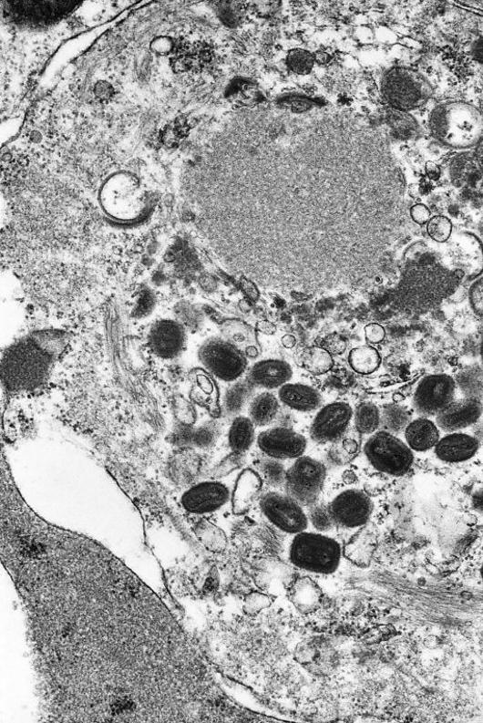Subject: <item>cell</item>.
Instances as JSON below:
<instances>
[{"mask_svg": "<svg viewBox=\"0 0 483 723\" xmlns=\"http://www.w3.org/2000/svg\"><path fill=\"white\" fill-rule=\"evenodd\" d=\"M480 448V441L464 433H448L435 448L437 458L449 464H458L472 460Z\"/></svg>", "mask_w": 483, "mask_h": 723, "instance_id": "ac0fdd59", "label": "cell"}, {"mask_svg": "<svg viewBox=\"0 0 483 723\" xmlns=\"http://www.w3.org/2000/svg\"><path fill=\"white\" fill-rule=\"evenodd\" d=\"M389 123L396 137L400 139H411L419 132V126L416 119L409 114L395 110L389 115Z\"/></svg>", "mask_w": 483, "mask_h": 723, "instance_id": "4dcf8cb0", "label": "cell"}, {"mask_svg": "<svg viewBox=\"0 0 483 723\" xmlns=\"http://www.w3.org/2000/svg\"><path fill=\"white\" fill-rule=\"evenodd\" d=\"M277 396L281 404L293 411L311 413L324 407L321 393L305 384H285L278 389Z\"/></svg>", "mask_w": 483, "mask_h": 723, "instance_id": "d6986e66", "label": "cell"}, {"mask_svg": "<svg viewBox=\"0 0 483 723\" xmlns=\"http://www.w3.org/2000/svg\"><path fill=\"white\" fill-rule=\"evenodd\" d=\"M456 384L465 397L483 400V377H478L475 372H465Z\"/></svg>", "mask_w": 483, "mask_h": 723, "instance_id": "d6a6232c", "label": "cell"}, {"mask_svg": "<svg viewBox=\"0 0 483 723\" xmlns=\"http://www.w3.org/2000/svg\"><path fill=\"white\" fill-rule=\"evenodd\" d=\"M477 160L480 169L483 170V139L478 145L477 149Z\"/></svg>", "mask_w": 483, "mask_h": 723, "instance_id": "bcb514c9", "label": "cell"}, {"mask_svg": "<svg viewBox=\"0 0 483 723\" xmlns=\"http://www.w3.org/2000/svg\"><path fill=\"white\" fill-rule=\"evenodd\" d=\"M471 53L477 62L483 64V37L473 44Z\"/></svg>", "mask_w": 483, "mask_h": 723, "instance_id": "ee69618b", "label": "cell"}, {"mask_svg": "<svg viewBox=\"0 0 483 723\" xmlns=\"http://www.w3.org/2000/svg\"><path fill=\"white\" fill-rule=\"evenodd\" d=\"M360 436L355 429H354V432L348 431L343 439L333 444L328 454V460L337 466L350 463L356 458L360 450L361 442L360 439H358Z\"/></svg>", "mask_w": 483, "mask_h": 723, "instance_id": "4316f807", "label": "cell"}, {"mask_svg": "<svg viewBox=\"0 0 483 723\" xmlns=\"http://www.w3.org/2000/svg\"><path fill=\"white\" fill-rule=\"evenodd\" d=\"M263 480L255 469H245L239 472L232 487L231 506L235 514L250 511L259 497Z\"/></svg>", "mask_w": 483, "mask_h": 723, "instance_id": "ffe728a7", "label": "cell"}, {"mask_svg": "<svg viewBox=\"0 0 483 723\" xmlns=\"http://www.w3.org/2000/svg\"><path fill=\"white\" fill-rule=\"evenodd\" d=\"M257 330L266 336H272L277 332V327L271 321L262 320L257 324Z\"/></svg>", "mask_w": 483, "mask_h": 723, "instance_id": "b9f144b4", "label": "cell"}, {"mask_svg": "<svg viewBox=\"0 0 483 723\" xmlns=\"http://www.w3.org/2000/svg\"><path fill=\"white\" fill-rule=\"evenodd\" d=\"M354 424L361 436H371L381 429L382 410L372 401H362L355 408Z\"/></svg>", "mask_w": 483, "mask_h": 723, "instance_id": "d4e9b609", "label": "cell"}, {"mask_svg": "<svg viewBox=\"0 0 483 723\" xmlns=\"http://www.w3.org/2000/svg\"><path fill=\"white\" fill-rule=\"evenodd\" d=\"M301 363L314 377L328 373L334 366L333 355L326 347L318 346L305 347L301 355Z\"/></svg>", "mask_w": 483, "mask_h": 723, "instance_id": "484cf974", "label": "cell"}, {"mask_svg": "<svg viewBox=\"0 0 483 723\" xmlns=\"http://www.w3.org/2000/svg\"><path fill=\"white\" fill-rule=\"evenodd\" d=\"M426 232L436 243H446L452 234V223L447 217H434L426 223Z\"/></svg>", "mask_w": 483, "mask_h": 723, "instance_id": "836d02e7", "label": "cell"}, {"mask_svg": "<svg viewBox=\"0 0 483 723\" xmlns=\"http://www.w3.org/2000/svg\"><path fill=\"white\" fill-rule=\"evenodd\" d=\"M327 504L336 530L346 539L369 522L374 511L371 498L355 488L339 491Z\"/></svg>", "mask_w": 483, "mask_h": 723, "instance_id": "52a82bcc", "label": "cell"}, {"mask_svg": "<svg viewBox=\"0 0 483 723\" xmlns=\"http://www.w3.org/2000/svg\"><path fill=\"white\" fill-rule=\"evenodd\" d=\"M262 477L263 483L274 489H284L288 468L283 461L268 458L262 454L258 460L255 469Z\"/></svg>", "mask_w": 483, "mask_h": 723, "instance_id": "f1b7e54d", "label": "cell"}, {"mask_svg": "<svg viewBox=\"0 0 483 723\" xmlns=\"http://www.w3.org/2000/svg\"><path fill=\"white\" fill-rule=\"evenodd\" d=\"M439 429L433 420L419 417L406 428V442L413 451L424 452L435 449L441 439Z\"/></svg>", "mask_w": 483, "mask_h": 723, "instance_id": "44dd1931", "label": "cell"}, {"mask_svg": "<svg viewBox=\"0 0 483 723\" xmlns=\"http://www.w3.org/2000/svg\"><path fill=\"white\" fill-rule=\"evenodd\" d=\"M2 557L22 601L48 718L190 720L186 638L114 554L24 506L2 524Z\"/></svg>", "mask_w": 483, "mask_h": 723, "instance_id": "6da1fadb", "label": "cell"}, {"mask_svg": "<svg viewBox=\"0 0 483 723\" xmlns=\"http://www.w3.org/2000/svg\"><path fill=\"white\" fill-rule=\"evenodd\" d=\"M479 354H480L481 365L483 367V336L480 341Z\"/></svg>", "mask_w": 483, "mask_h": 723, "instance_id": "681fc988", "label": "cell"}, {"mask_svg": "<svg viewBox=\"0 0 483 723\" xmlns=\"http://www.w3.org/2000/svg\"><path fill=\"white\" fill-rule=\"evenodd\" d=\"M456 388L457 384L449 375H427L416 389L414 409L420 417H437L453 403Z\"/></svg>", "mask_w": 483, "mask_h": 723, "instance_id": "8fae6325", "label": "cell"}, {"mask_svg": "<svg viewBox=\"0 0 483 723\" xmlns=\"http://www.w3.org/2000/svg\"><path fill=\"white\" fill-rule=\"evenodd\" d=\"M429 129L437 140L449 148L469 149L483 139V116L468 103L445 102L429 117Z\"/></svg>", "mask_w": 483, "mask_h": 723, "instance_id": "3957f363", "label": "cell"}, {"mask_svg": "<svg viewBox=\"0 0 483 723\" xmlns=\"http://www.w3.org/2000/svg\"><path fill=\"white\" fill-rule=\"evenodd\" d=\"M256 389L248 378H241L231 383L222 399L224 415L231 418L242 415L246 408H249Z\"/></svg>", "mask_w": 483, "mask_h": 723, "instance_id": "7402d4cb", "label": "cell"}, {"mask_svg": "<svg viewBox=\"0 0 483 723\" xmlns=\"http://www.w3.org/2000/svg\"><path fill=\"white\" fill-rule=\"evenodd\" d=\"M259 506L264 520L290 537L310 530L307 508L286 493L266 492L261 497Z\"/></svg>", "mask_w": 483, "mask_h": 723, "instance_id": "30bf717a", "label": "cell"}, {"mask_svg": "<svg viewBox=\"0 0 483 723\" xmlns=\"http://www.w3.org/2000/svg\"><path fill=\"white\" fill-rule=\"evenodd\" d=\"M472 507L474 511L483 516V489L478 490L472 496Z\"/></svg>", "mask_w": 483, "mask_h": 723, "instance_id": "60d3db41", "label": "cell"}, {"mask_svg": "<svg viewBox=\"0 0 483 723\" xmlns=\"http://www.w3.org/2000/svg\"><path fill=\"white\" fill-rule=\"evenodd\" d=\"M281 405L276 394L265 390L254 396L248 408V414L256 427H267L277 418Z\"/></svg>", "mask_w": 483, "mask_h": 723, "instance_id": "603a6c76", "label": "cell"}, {"mask_svg": "<svg viewBox=\"0 0 483 723\" xmlns=\"http://www.w3.org/2000/svg\"><path fill=\"white\" fill-rule=\"evenodd\" d=\"M232 489L223 480L202 481L181 497L184 511L193 515H210L231 504Z\"/></svg>", "mask_w": 483, "mask_h": 723, "instance_id": "4fadbf2b", "label": "cell"}, {"mask_svg": "<svg viewBox=\"0 0 483 723\" xmlns=\"http://www.w3.org/2000/svg\"><path fill=\"white\" fill-rule=\"evenodd\" d=\"M469 302L473 311L483 318V277L472 284L469 290Z\"/></svg>", "mask_w": 483, "mask_h": 723, "instance_id": "d590c367", "label": "cell"}, {"mask_svg": "<svg viewBox=\"0 0 483 723\" xmlns=\"http://www.w3.org/2000/svg\"><path fill=\"white\" fill-rule=\"evenodd\" d=\"M480 575H481V578H482V580H483V565H482V567H481V569H480Z\"/></svg>", "mask_w": 483, "mask_h": 723, "instance_id": "f907efd6", "label": "cell"}, {"mask_svg": "<svg viewBox=\"0 0 483 723\" xmlns=\"http://www.w3.org/2000/svg\"><path fill=\"white\" fill-rule=\"evenodd\" d=\"M287 64L293 72L306 74L313 67V57L308 51L296 49L289 53Z\"/></svg>", "mask_w": 483, "mask_h": 723, "instance_id": "e575fe53", "label": "cell"}, {"mask_svg": "<svg viewBox=\"0 0 483 723\" xmlns=\"http://www.w3.org/2000/svg\"><path fill=\"white\" fill-rule=\"evenodd\" d=\"M365 338L372 344H379L385 338V329L378 324H370L365 328Z\"/></svg>", "mask_w": 483, "mask_h": 723, "instance_id": "8d00e7d4", "label": "cell"}, {"mask_svg": "<svg viewBox=\"0 0 483 723\" xmlns=\"http://www.w3.org/2000/svg\"><path fill=\"white\" fill-rule=\"evenodd\" d=\"M355 408L344 400L322 407L312 420L310 438L317 444H334L351 430Z\"/></svg>", "mask_w": 483, "mask_h": 723, "instance_id": "7c38bea8", "label": "cell"}, {"mask_svg": "<svg viewBox=\"0 0 483 723\" xmlns=\"http://www.w3.org/2000/svg\"><path fill=\"white\" fill-rule=\"evenodd\" d=\"M256 439V425L249 416L240 415L232 418L228 440L234 454L249 451Z\"/></svg>", "mask_w": 483, "mask_h": 723, "instance_id": "cb8c5ba5", "label": "cell"}, {"mask_svg": "<svg viewBox=\"0 0 483 723\" xmlns=\"http://www.w3.org/2000/svg\"><path fill=\"white\" fill-rule=\"evenodd\" d=\"M362 449L375 470L394 477L406 475L415 462L414 451L406 442L384 430L369 436Z\"/></svg>", "mask_w": 483, "mask_h": 723, "instance_id": "5b68a950", "label": "cell"}, {"mask_svg": "<svg viewBox=\"0 0 483 723\" xmlns=\"http://www.w3.org/2000/svg\"><path fill=\"white\" fill-rule=\"evenodd\" d=\"M383 92L395 110L406 112L426 104L432 97L433 88L417 71L396 67L385 75Z\"/></svg>", "mask_w": 483, "mask_h": 723, "instance_id": "8992f818", "label": "cell"}, {"mask_svg": "<svg viewBox=\"0 0 483 723\" xmlns=\"http://www.w3.org/2000/svg\"><path fill=\"white\" fill-rule=\"evenodd\" d=\"M326 479L325 464L303 455L288 468L284 491L291 498L308 508L318 501Z\"/></svg>", "mask_w": 483, "mask_h": 723, "instance_id": "9c48e42d", "label": "cell"}, {"mask_svg": "<svg viewBox=\"0 0 483 723\" xmlns=\"http://www.w3.org/2000/svg\"><path fill=\"white\" fill-rule=\"evenodd\" d=\"M256 444L263 455L278 460H296L303 457L308 441L288 427H273L261 432Z\"/></svg>", "mask_w": 483, "mask_h": 723, "instance_id": "5bb4252c", "label": "cell"}, {"mask_svg": "<svg viewBox=\"0 0 483 723\" xmlns=\"http://www.w3.org/2000/svg\"><path fill=\"white\" fill-rule=\"evenodd\" d=\"M331 353L340 356L345 350V343L341 338L329 339L328 346H324Z\"/></svg>", "mask_w": 483, "mask_h": 723, "instance_id": "ab89813d", "label": "cell"}, {"mask_svg": "<svg viewBox=\"0 0 483 723\" xmlns=\"http://www.w3.org/2000/svg\"><path fill=\"white\" fill-rule=\"evenodd\" d=\"M411 217L416 223L424 225L431 220V212L424 204H416L411 208Z\"/></svg>", "mask_w": 483, "mask_h": 723, "instance_id": "74e56055", "label": "cell"}, {"mask_svg": "<svg viewBox=\"0 0 483 723\" xmlns=\"http://www.w3.org/2000/svg\"><path fill=\"white\" fill-rule=\"evenodd\" d=\"M149 342L155 356L162 359H173L183 349L185 332L174 320H160L152 326Z\"/></svg>", "mask_w": 483, "mask_h": 723, "instance_id": "2e32d148", "label": "cell"}, {"mask_svg": "<svg viewBox=\"0 0 483 723\" xmlns=\"http://www.w3.org/2000/svg\"><path fill=\"white\" fill-rule=\"evenodd\" d=\"M199 357L213 377L225 383L231 384L243 377L248 367L244 352L223 338L206 340L200 346Z\"/></svg>", "mask_w": 483, "mask_h": 723, "instance_id": "ba28073f", "label": "cell"}, {"mask_svg": "<svg viewBox=\"0 0 483 723\" xmlns=\"http://www.w3.org/2000/svg\"><path fill=\"white\" fill-rule=\"evenodd\" d=\"M426 173L432 181H438L441 176L440 168L434 162H427L426 164Z\"/></svg>", "mask_w": 483, "mask_h": 723, "instance_id": "f6af8a7d", "label": "cell"}, {"mask_svg": "<svg viewBox=\"0 0 483 723\" xmlns=\"http://www.w3.org/2000/svg\"><path fill=\"white\" fill-rule=\"evenodd\" d=\"M242 279H243V283H242V287L244 288L245 292L248 294V296L251 299L256 301L259 297V291L255 286V284L248 279L245 278H242Z\"/></svg>", "mask_w": 483, "mask_h": 723, "instance_id": "7bdbcfd3", "label": "cell"}, {"mask_svg": "<svg viewBox=\"0 0 483 723\" xmlns=\"http://www.w3.org/2000/svg\"><path fill=\"white\" fill-rule=\"evenodd\" d=\"M315 59L319 63L324 64V63L328 62L329 57L326 55V53H318V55H316Z\"/></svg>", "mask_w": 483, "mask_h": 723, "instance_id": "c3c4849f", "label": "cell"}, {"mask_svg": "<svg viewBox=\"0 0 483 723\" xmlns=\"http://www.w3.org/2000/svg\"><path fill=\"white\" fill-rule=\"evenodd\" d=\"M483 413L482 400L464 397L437 417V424L446 433L459 432L476 424Z\"/></svg>", "mask_w": 483, "mask_h": 723, "instance_id": "9a60e30c", "label": "cell"}, {"mask_svg": "<svg viewBox=\"0 0 483 723\" xmlns=\"http://www.w3.org/2000/svg\"><path fill=\"white\" fill-rule=\"evenodd\" d=\"M413 420L410 411L402 406L389 405L382 410V430L395 436L405 434Z\"/></svg>", "mask_w": 483, "mask_h": 723, "instance_id": "f546056e", "label": "cell"}, {"mask_svg": "<svg viewBox=\"0 0 483 723\" xmlns=\"http://www.w3.org/2000/svg\"><path fill=\"white\" fill-rule=\"evenodd\" d=\"M289 563L303 573L330 576L344 559L343 542L330 532L307 530L292 535L286 549Z\"/></svg>", "mask_w": 483, "mask_h": 723, "instance_id": "7a4b0ae2", "label": "cell"}, {"mask_svg": "<svg viewBox=\"0 0 483 723\" xmlns=\"http://www.w3.org/2000/svg\"><path fill=\"white\" fill-rule=\"evenodd\" d=\"M95 96L100 102H107L112 99L115 95L114 88L105 82L98 83L95 88Z\"/></svg>", "mask_w": 483, "mask_h": 723, "instance_id": "f35d334b", "label": "cell"}, {"mask_svg": "<svg viewBox=\"0 0 483 723\" xmlns=\"http://www.w3.org/2000/svg\"><path fill=\"white\" fill-rule=\"evenodd\" d=\"M310 524L314 531L321 532H330L336 530L334 521L329 512L328 504L319 503L318 501L307 508Z\"/></svg>", "mask_w": 483, "mask_h": 723, "instance_id": "1f68e13d", "label": "cell"}, {"mask_svg": "<svg viewBox=\"0 0 483 723\" xmlns=\"http://www.w3.org/2000/svg\"><path fill=\"white\" fill-rule=\"evenodd\" d=\"M293 377L289 363L278 359H266L255 363L248 373V379L256 387L272 391L288 384Z\"/></svg>", "mask_w": 483, "mask_h": 723, "instance_id": "e0dca14e", "label": "cell"}, {"mask_svg": "<svg viewBox=\"0 0 483 723\" xmlns=\"http://www.w3.org/2000/svg\"><path fill=\"white\" fill-rule=\"evenodd\" d=\"M348 363L355 372L368 375L380 367L382 357L375 347L365 345L356 346L351 351L348 355Z\"/></svg>", "mask_w": 483, "mask_h": 723, "instance_id": "83f0119b", "label": "cell"}, {"mask_svg": "<svg viewBox=\"0 0 483 723\" xmlns=\"http://www.w3.org/2000/svg\"><path fill=\"white\" fill-rule=\"evenodd\" d=\"M283 344L285 347H293L294 345H296V338H294L293 336L286 335L283 338Z\"/></svg>", "mask_w": 483, "mask_h": 723, "instance_id": "7dc6e473", "label": "cell"}, {"mask_svg": "<svg viewBox=\"0 0 483 723\" xmlns=\"http://www.w3.org/2000/svg\"><path fill=\"white\" fill-rule=\"evenodd\" d=\"M52 356L34 339L23 340L10 347L3 363L4 385L11 392H30L47 377Z\"/></svg>", "mask_w": 483, "mask_h": 723, "instance_id": "277c9868", "label": "cell"}]
</instances>
